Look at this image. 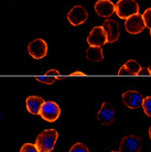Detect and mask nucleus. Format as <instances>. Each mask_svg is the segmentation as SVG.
<instances>
[{
  "mask_svg": "<svg viewBox=\"0 0 151 152\" xmlns=\"http://www.w3.org/2000/svg\"><path fill=\"white\" fill-rule=\"evenodd\" d=\"M59 132L55 129L43 130L38 134L35 143L39 152H51L56 145Z\"/></svg>",
  "mask_w": 151,
  "mask_h": 152,
  "instance_id": "nucleus-1",
  "label": "nucleus"
},
{
  "mask_svg": "<svg viewBox=\"0 0 151 152\" xmlns=\"http://www.w3.org/2000/svg\"><path fill=\"white\" fill-rule=\"evenodd\" d=\"M115 12L119 19L127 20L129 17L139 13V4L136 0H119L115 4Z\"/></svg>",
  "mask_w": 151,
  "mask_h": 152,
  "instance_id": "nucleus-2",
  "label": "nucleus"
},
{
  "mask_svg": "<svg viewBox=\"0 0 151 152\" xmlns=\"http://www.w3.org/2000/svg\"><path fill=\"white\" fill-rule=\"evenodd\" d=\"M61 115V108L55 102L49 100V102H44L43 106H42L41 110H40V116L42 119H44L48 122H54L56 121Z\"/></svg>",
  "mask_w": 151,
  "mask_h": 152,
  "instance_id": "nucleus-3",
  "label": "nucleus"
},
{
  "mask_svg": "<svg viewBox=\"0 0 151 152\" xmlns=\"http://www.w3.org/2000/svg\"><path fill=\"white\" fill-rule=\"evenodd\" d=\"M142 148V139L135 134H129L121 139L119 143L120 152H140Z\"/></svg>",
  "mask_w": 151,
  "mask_h": 152,
  "instance_id": "nucleus-4",
  "label": "nucleus"
},
{
  "mask_svg": "<svg viewBox=\"0 0 151 152\" xmlns=\"http://www.w3.org/2000/svg\"><path fill=\"white\" fill-rule=\"evenodd\" d=\"M28 52L35 60H41L48 54V44L43 39H34L28 45Z\"/></svg>",
  "mask_w": 151,
  "mask_h": 152,
  "instance_id": "nucleus-5",
  "label": "nucleus"
},
{
  "mask_svg": "<svg viewBox=\"0 0 151 152\" xmlns=\"http://www.w3.org/2000/svg\"><path fill=\"white\" fill-rule=\"evenodd\" d=\"M144 28H146V24H144L142 15L140 13L129 17L125 21V29L129 34H139L144 30Z\"/></svg>",
  "mask_w": 151,
  "mask_h": 152,
  "instance_id": "nucleus-6",
  "label": "nucleus"
},
{
  "mask_svg": "<svg viewBox=\"0 0 151 152\" xmlns=\"http://www.w3.org/2000/svg\"><path fill=\"white\" fill-rule=\"evenodd\" d=\"M87 18H88V13L83 6H75L67 13V20L74 27L81 26L84 22H86Z\"/></svg>",
  "mask_w": 151,
  "mask_h": 152,
  "instance_id": "nucleus-7",
  "label": "nucleus"
},
{
  "mask_svg": "<svg viewBox=\"0 0 151 152\" xmlns=\"http://www.w3.org/2000/svg\"><path fill=\"white\" fill-rule=\"evenodd\" d=\"M115 117H116V111L111 106V104L107 103V102L103 103L98 114H97V119H98L99 124L103 126H109L114 122Z\"/></svg>",
  "mask_w": 151,
  "mask_h": 152,
  "instance_id": "nucleus-8",
  "label": "nucleus"
},
{
  "mask_svg": "<svg viewBox=\"0 0 151 152\" xmlns=\"http://www.w3.org/2000/svg\"><path fill=\"white\" fill-rule=\"evenodd\" d=\"M122 103L130 109H137L142 106L144 97L137 91H127L122 94Z\"/></svg>",
  "mask_w": 151,
  "mask_h": 152,
  "instance_id": "nucleus-9",
  "label": "nucleus"
},
{
  "mask_svg": "<svg viewBox=\"0 0 151 152\" xmlns=\"http://www.w3.org/2000/svg\"><path fill=\"white\" fill-rule=\"evenodd\" d=\"M87 43L89 46H100L107 43V35L103 27H95L92 29L87 37Z\"/></svg>",
  "mask_w": 151,
  "mask_h": 152,
  "instance_id": "nucleus-10",
  "label": "nucleus"
},
{
  "mask_svg": "<svg viewBox=\"0 0 151 152\" xmlns=\"http://www.w3.org/2000/svg\"><path fill=\"white\" fill-rule=\"evenodd\" d=\"M103 28L107 35V43H114L119 39L120 35V29H119V23L115 20L107 19L103 23Z\"/></svg>",
  "mask_w": 151,
  "mask_h": 152,
  "instance_id": "nucleus-11",
  "label": "nucleus"
},
{
  "mask_svg": "<svg viewBox=\"0 0 151 152\" xmlns=\"http://www.w3.org/2000/svg\"><path fill=\"white\" fill-rule=\"evenodd\" d=\"M96 13L102 18H109L115 13V4L110 0H98L94 6Z\"/></svg>",
  "mask_w": 151,
  "mask_h": 152,
  "instance_id": "nucleus-12",
  "label": "nucleus"
},
{
  "mask_svg": "<svg viewBox=\"0 0 151 152\" xmlns=\"http://www.w3.org/2000/svg\"><path fill=\"white\" fill-rule=\"evenodd\" d=\"M43 104H44V99L40 96H29L26 100V109L32 115H40V110Z\"/></svg>",
  "mask_w": 151,
  "mask_h": 152,
  "instance_id": "nucleus-13",
  "label": "nucleus"
},
{
  "mask_svg": "<svg viewBox=\"0 0 151 152\" xmlns=\"http://www.w3.org/2000/svg\"><path fill=\"white\" fill-rule=\"evenodd\" d=\"M35 80L42 84L51 85V84L55 83L56 80H62V76H61L60 72H59L57 69H49L43 76H37Z\"/></svg>",
  "mask_w": 151,
  "mask_h": 152,
  "instance_id": "nucleus-14",
  "label": "nucleus"
},
{
  "mask_svg": "<svg viewBox=\"0 0 151 152\" xmlns=\"http://www.w3.org/2000/svg\"><path fill=\"white\" fill-rule=\"evenodd\" d=\"M86 58L92 62H100L104 60V53L100 46H89L86 51Z\"/></svg>",
  "mask_w": 151,
  "mask_h": 152,
  "instance_id": "nucleus-15",
  "label": "nucleus"
},
{
  "mask_svg": "<svg viewBox=\"0 0 151 152\" xmlns=\"http://www.w3.org/2000/svg\"><path fill=\"white\" fill-rule=\"evenodd\" d=\"M125 66L129 69V72L131 73V75H135V76H136L137 74H138V72L141 69L140 64L137 61H135V60H129V61H127L125 63Z\"/></svg>",
  "mask_w": 151,
  "mask_h": 152,
  "instance_id": "nucleus-16",
  "label": "nucleus"
},
{
  "mask_svg": "<svg viewBox=\"0 0 151 152\" xmlns=\"http://www.w3.org/2000/svg\"><path fill=\"white\" fill-rule=\"evenodd\" d=\"M142 108H144V114L147 115L148 117H151V96H148V97L144 98Z\"/></svg>",
  "mask_w": 151,
  "mask_h": 152,
  "instance_id": "nucleus-17",
  "label": "nucleus"
},
{
  "mask_svg": "<svg viewBox=\"0 0 151 152\" xmlns=\"http://www.w3.org/2000/svg\"><path fill=\"white\" fill-rule=\"evenodd\" d=\"M70 152H89V149L82 142H77L72 145V148L70 149Z\"/></svg>",
  "mask_w": 151,
  "mask_h": 152,
  "instance_id": "nucleus-18",
  "label": "nucleus"
},
{
  "mask_svg": "<svg viewBox=\"0 0 151 152\" xmlns=\"http://www.w3.org/2000/svg\"><path fill=\"white\" fill-rule=\"evenodd\" d=\"M142 18H144L146 28L151 30V8H148L147 10L142 13Z\"/></svg>",
  "mask_w": 151,
  "mask_h": 152,
  "instance_id": "nucleus-19",
  "label": "nucleus"
},
{
  "mask_svg": "<svg viewBox=\"0 0 151 152\" xmlns=\"http://www.w3.org/2000/svg\"><path fill=\"white\" fill-rule=\"evenodd\" d=\"M20 152H39V150L33 143H24L20 149Z\"/></svg>",
  "mask_w": 151,
  "mask_h": 152,
  "instance_id": "nucleus-20",
  "label": "nucleus"
},
{
  "mask_svg": "<svg viewBox=\"0 0 151 152\" xmlns=\"http://www.w3.org/2000/svg\"><path fill=\"white\" fill-rule=\"evenodd\" d=\"M118 75L119 76H124V75H131V73L129 72V69L126 67L125 65H122L119 71H118Z\"/></svg>",
  "mask_w": 151,
  "mask_h": 152,
  "instance_id": "nucleus-21",
  "label": "nucleus"
},
{
  "mask_svg": "<svg viewBox=\"0 0 151 152\" xmlns=\"http://www.w3.org/2000/svg\"><path fill=\"white\" fill-rule=\"evenodd\" d=\"M138 76H146V75H151V69H148V67H141L138 74Z\"/></svg>",
  "mask_w": 151,
  "mask_h": 152,
  "instance_id": "nucleus-22",
  "label": "nucleus"
},
{
  "mask_svg": "<svg viewBox=\"0 0 151 152\" xmlns=\"http://www.w3.org/2000/svg\"><path fill=\"white\" fill-rule=\"evenodd\" d=\"M71 76H86V74L83 72H73L71 73Z\"/></svg>",
  "mask_w": 151,
  "mask_h": 152,
  "instance_id": "nucleus-23",
  "label": "nucleus"
},
{
  "mask_svg": "<svg viewBox=\"0 0 151 152\" xmlns=\"http://www.w3.org/2000/svg\"><path fill=\"white\" fill-rule=\"evenodd\" d=\"M149 137H150V139H151V127L149 128Z\"/></svg>",
  "mask_w": 151,
  "mask_h": 152,
  "instance_id": "nucleus-24",
  "label": "nucleus"
},
{
  "mask_svg": "<svg viewBox=\"0 0 151 152\" xmlns=\"http://www.w3.org/2000/svg\"><path fill=\"white\" fill-rule=\"evenodd\" d=\"M110 152H120V151H110Z\"/></svg>",
  "mask_w": 151,
  "mask_h": 152,
  "instance_id": "nucleus-25",
  "label": "nucleus"
},
{
  "mask_svg": "<svg viewBox=\"0 0 151 152\" xmlns=\"http://www.w3.org/2000/svg\"><path fill=\"white\" fill-rule=\"evenodd\" d=\"M0 118H1V113H0Z\"/></svg>",
  "mask_w": 151,
  "mask_h": 152,
  "instance_id": "nucleus-26",
  "label": "nucleus"
},
{
  "mask_svg": "<svg viewBox=\"0 0 151 152\" xmlns=\"http://www.w3.org/2000/svg\"><path fill=\"white\" fill-rule=\"evenodd\" d=\"M150 37H151V30H150Z\"/></svg>",
  "mask_w": 151,
  "mask_h": 152,
  "instance_id": "nucleus-27",
  "label": "nucleus"
}]
</instances>
